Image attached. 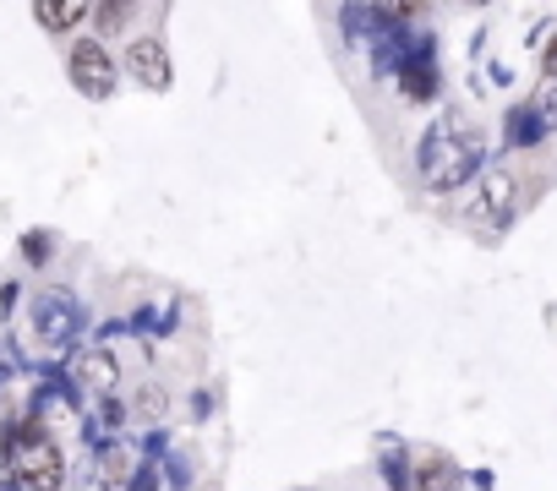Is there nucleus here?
<instances>
[{
  "instance_id": "1",
  "label": "nucleus",
  "mask_w": 557,
  "mask_h": 491,
  "mask_svg": "<svg viewBox=\"0 0 557 491\" xmlns=\"http://www.w3.org/2000/svg\"><path fill=\"white\" fill-rule=\"evenodd\" d=\"M475 159H481V131H470L465 121H443L421 137V180L437 186V191L465 186Z\"/></svg>"
},
{
  "instance_id": "2",
  "label": "nucleus",
  "mask_w": 557,
  "mask_h": 491,
  "mask_svg": "<svg viewBox=\"0 0 557 491\" xmlns=\"http://www.w3.org/2000/svg\"><path fill=\"white\" fill-rule=\"evenodd\" d=\"M7 464H12V480L23 491H55L66 480V458L61 448L39 431V426H17L12 442H7Z\"/></svg>"
},
{
  "instance_id": "3",
  "label": "nucleus",
  "mask_w": 557,
  "mask_h": 491,
  "mask_svg": "<svg viewBox=\"0 0 557 491\" xmlns=\"http://www.w3.org/2000/svg\"><path fill=\"white\" fill-rule=\"evenodd\" d=\"M66 66H72V88L83 99H110L115 93V61H110V50L99 39H77Z\"/></svg>"
},
{
  "instance_id": "4",
  "label": "nucleus",
  "mask_w": 557,
  "mask_h": 491,
  "mask_svg": "<svg viewBox=\"0 0 557 491\" xmlns=\"http://www.w3.org/2000/svg\"><path fill=\"white\" fill-rule=\"evenodd\" d=\"M126 72L143 88H170V50H164V39H153V34L132 39L126 45Z\"/></svg>"
},
{
  "instance_id": "5",
  "label": "nucleus",
  "mask_w": 557,
  "mask_h": 491,
  "mask_svg": "<svg viewBox=\"0 0 557 491\" xmlns=\"http://www.w3.org/2000/svg\"><path fill=\"white\" fill-rule=\"evenodd\" d=\"M508 213H513V175L492 169V175L481 180V191H475V213H470V218H475L481 229H503Z\"/></svg>"
},
{
  "instance_id": "6",
  "label": "nucleus",
  "mask_w": 557,
  "mask_h": 491,
  "mask_svg": "<svg viewBox=\"0 0 557 491\" xmlns=\"http://www.w3.org/2000/svg\"><path fill=\"white\" fill-rule=\"evenodd\" d=\"M34 23H39L45 34H72V28L94 23V7H88V0H39Z\"/></svg>"
},
{
  "instance_id": "7",
  "label": "nucleus",
  "mask_w": 557,
  "mask_h": 491,
  "mask_svg": "<svg viewBox=\"0 0 557 491\" xmlns=\"http://www.w3.org/2000/svg\"><path fill=\"white\" fill-rule=\"evenodd\" d=\"M77 377H83L94 393H104V388L115 382V361H110V355H88V361L77 366Z\"/></svg>"
},
{
  "instance_id": "8",
  "label": "nucleus",
  "mask_w": 557,
  "mask_h": 491,
  "mask_svg": "<svg viewBox=\"0 0 557 491\" xmlns=\"http://www.w3.org/2000/svg\"><path fill=\"white\" fill-rule=\"evenodd\" d=\"M421 491H454V469L443 458H426L421 464Z\"/></svg>"
},
{
  "instance_id": "9",
  "label": "nucleus",
  "mask_w": 557,
  "mask_h": 491,
  "mask_svg": "<svg viewBox=\"0 0 557 491\" xmlns=\"http://www.w3.org/2000/svg\"><path fill=\"white\" fill-rule=\"evenodd\" d=\"M541 72H546V83L557 88V39H546V50H541Z\"/></svg>"
},
{
  "instance_id": "10",
  "label": "nucleus",
  "mask_w": 557,
  "mask_h": 491,
  "mask_svg": "<svg viewBox=\"0 0 557 491\" xmlns=\"http://www.w3.org/2000/svg\"><path fill=\"white\" fill-rule=\"evenodd\" d=\"M535 104H541V110H546V121L557 126V88H546V99H535Z\"/></svg>"
}]
</instances>
